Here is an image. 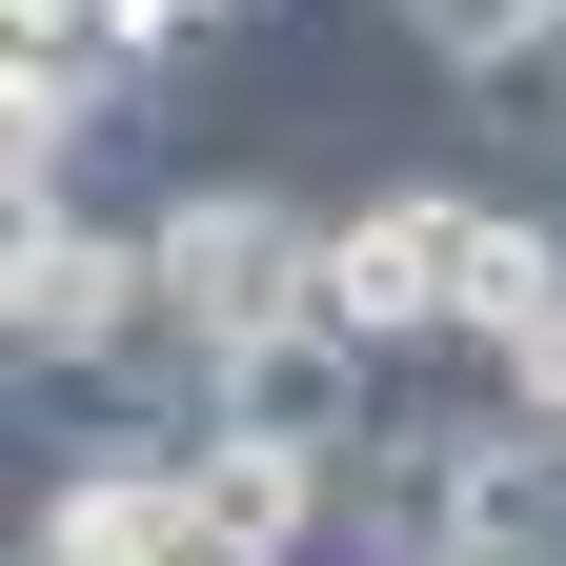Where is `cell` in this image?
<instances>
[{"label": "cell", "mask_w": 566, "mask_h": 566, "mask_svg": "<svg viewBox=\"0 0 566 566\" xmlns=\"http://www.w3.org/2000/svg\"><path fill=\"white\" fill-rule=\"evenodd\" d=\"M142 243H163V344H182L202 385H223L243 344L324 324V202H304V182L202 163V182H163V202H142Z\"/></svg>", "instance_id": "cell-1"}, {"label": "cell", "mask_w": 566, "mask_h": 566, "mask_svg": "<svg viewBox=\"0 0 566 566\" xmlns=\"http://www.w3.org/2000/svg\"><path fill=\"white\" fill-rule=\"evenodd\" d=\"M385 405H405V365H385V344H344V324H283V344H243V365L202 385V424H243V446H304V465H344Z\"/></svg>", "instance_id": "cell-5"}, {"label": "cell", "mask_w": 566, "mask_h": 566, "mask_svg": "<svg viewBox=\"0 0 566 566\" xmlns=\"http://www.w3.org/2000/svg\"><path fill=\"white\" fill-rule=\"evenodd\" d=\"M182 485H202V506H223L243 546L324 566V465H304V446H243V424H202V446H182Z\"/></svg>", "instance_id": "cell-7"}, {"label": "cell", "mask_w": 566, "mask_h": 566, "mask_svg": "<svg viewBox=\"0 0 566 566\" xmlns=\"http://www.w3.org/2000/svg\"><path fill=\"white\" fill-rule=\"evenodd\" d=\"M324 546L344 566H446L465 546V405H385L365 446L324 465Z\"/></svg>", "instance_id": "cell-4"}, {"label": "cell", "mask_w": 566, "mask_h": 566, "mask_svg": "<svg viewBox=\"0 0 566 566\" xmlns=\"http://www.w3.org/2000/svg\"><path fill=\"white\" fill-rule=\"evenodd\" d=\"M465 223H485V182H365V202H324V324L385 344V365H424V344L465 324Z\"/></svg>", "instance_id": "cell-3"}, {"label": "cell", "mask_w": 566, "mask_h": 566, "mask_svg": "<svg viewBox=\"0 0 566 566\" xmlns=\"http://www.w3.org/2000/svg\"><path fill=\"white\" fill-rule=\"evenodd\" d=\"M142 324H163V243L142 223H102V202H0V344H21V385H102Z\"/></svg>", "instance_id": "cell-2"}, {"label": "cell", "mask_w": 566, "mask_h": 566, "mask_svg": "<svg viewBox=\"0 0 566 566\" xmlns=\"http://www.w3.org/2000/svg\"><path fill=\"white\" fill-rule=\"evenodd\" d=\"M566 324V223H546V202H485V223H465V365H526V344Z\"/></svg>", "instance_id": "cell-6"}, {"label": "cell", "mask_w": 566, "mask_h": 566, "mask_svg": "<svg viewBox=\"0 0 566 566\" xmlns=\"http://www.w3.org/2000/svg\"><path fill=\"white\" fill-rule=\"evenodd\" d=\"M243 21H263V0H243Z\"/></svg>", "instance_id": "cell-8"}]
</instances>
